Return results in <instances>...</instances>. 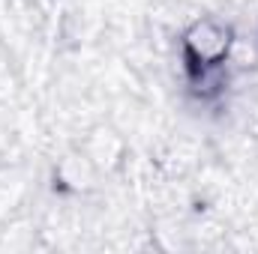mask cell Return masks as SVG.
Segmentation results:
<instances>
[{
    "label": "cell",
    "mask_w": 258,
    "mask_h": 254,
    "mask_svg": "<svg viewBox=\"0 0 258 254\" xmlns=\"http://www.w3.org/2000/svg\"><path fill=\"white\" fill-rule=\"evenodd\" d=\"M231 27L213 18H195L192 24L183 30V57L189 69L198 66H225L228 48H231Z\"/></svg>",
    "instance_id": "1"
},
{
    "label": "cell",
    "mask_w": 258,
    "mask_h": 254,
    "mask_svg": "<svg viewBox=\"0 0 258 254\" xmlns=\"http://www.w3.org/2000/svg\"><path fill=\"white\" fill-rule=\"evenodd\" d=\"M225 63L237 66V69H252V66L258 63V48L246 39V36H234V39H231V48H228Z\"/></svg>",
    "instance_id": "2"
}]
</instances>
